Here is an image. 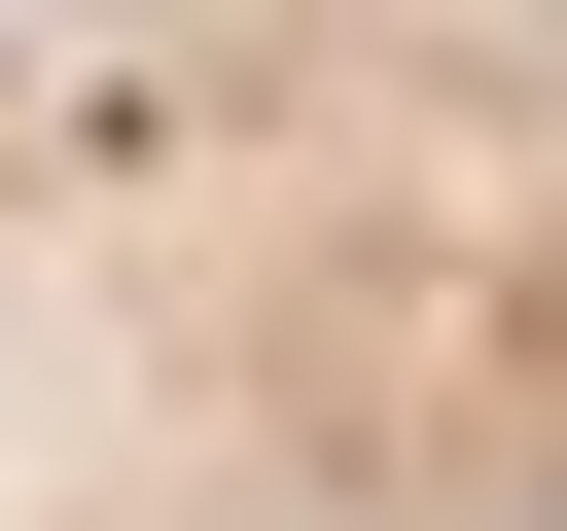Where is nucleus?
<instances>
[{
	"label": "nucleus",
	"instance_id": "f257e3e1",
	"mask_svg": "<svg viewBox=\"0 0 567 531\" xmlns=\"http://www.w3.org/2000/svg\"><path fill=\"white\" fill-rule=\"evenodd\" d=\"M0 531H567V0H0Z\"/></svg>",
	"mask_w": 567,
	"mask_h": 531
}]
</instances>
